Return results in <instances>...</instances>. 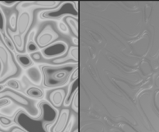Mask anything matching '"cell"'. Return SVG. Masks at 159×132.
I'll return each instance as SVG.
<instances>
[{
	"label": "cell",
	"instance_id": "cell-1",
	"mask_svg": "<svg viewBox=\"0 0 159 132\" xmlns=\"http://www.w3.org/2000/svg\"><path fill=\"white\" fill-rule=\"evenodd\" d=\"M38 106L40 110L39 117H32L25 111L20 110L14 116V123L26 132H48L46 126L55 122L59 111L49 101H40Z\"/></svg>",
	"mask_w": 159,
	"mask_h": 132
},
{
	"label": "cell",
	"instance_id": "cell-2",
	"mask_svg": "<svg viewBox=\"0 0 159 132\" xmlns=\"http://www.w3.org/2000/svg\"><path fill=\"white\" fill-rule=\"evenodd\" d=\"M43 74V86L47 89H58L68 85L71 73L79 68V64L39 65Z\"/></svg>",
	"mask_w": 159,
	"mask_h": 132
},
{
	"label": "cell",
	"instance_id": "cell-3",
	"mask_svg": "<svg viewBox=\"0 0 159 132\" xmlns=\"http://www.w3.org/2000/svg\"><path fill=\"white\" fill-rule=\"evenodd\" d=\"M3 99H10L11 102H14L19 110H23L32 117L37 118L40 116V110L37 101L28 97L20 92L12 90L6 86L4 87L0 91V100Z\"/></svg>",
	"mask_w": 159,
	"mask_h": 132
},
{
	"label": "cell",
	"instance_id": "cell-4",
	"mask_svg": "<svg viewBox=\"0 0 159 132\" xmlns=\"http://www.w3.org/2000/svg\"><path fill=\"white\" fill-rule=\"evenodd\" d=\"M20 68L12 57V53L0 43V85H4L9 79L20 75Z\"/></svg>",
	"mask_w": 159,
	"mask_h": 132
},
{
	"label": "cell",
	"instance_id": "cell-5",
	"mask_svg": "<svg viewBox=\"0 0 159 132\" xmlns=\"http://www.w3.org/2000/svg\"><path fill=\"white\" fill-rule=\"evenodd\" d=\"M78 5H79L78 2H63L54 9L43 10L39 12L38 19L41 21H46V20L60 21L64 17L67 16L79 18Z\"/></svg>",
	"mask_w": 159,
	"mask_h": 132
},
{
	"label": "cell",
	"instance_id": "cell-6",
	"mask_svg": "<svg viewBox=\"0 0 159 132\" xmlns=\"http://www.w3.org/2000/svg\"><path fill=\"white\" fill-rule=\"evenodd\" d=\"M75 124V116L70 117V110L62 109L55 122L46 126L48 132H71Z\"/></svg>",
	"mask_w": 159,
	"mask_h": 132
},
{
	"label": "cell",
	"instance_id": "cell-7",
	"mask_svg": "<svg viewBox=\"0 0 159 132\" xmlns=\"http://www.w3.org/2000/svg\"><path fill=\"white\" fill-rule=\"evenodd\" d=\"M68 51V45L65 41H56L40 50L43 58L53 59L65 56Z\"/></svg>",
	"mask_w": 159,
	"mask_h": 132
},
{
	"label": "cell",
	"instance_id": "cell-8",
	"mask_svg": "<svg viewBox=\"0 0 159 132\" xmlns=\"http://www.w3.org/2000/svg\"><path fill=\"white\" fill-rule=\"evenodd\" d=\"M61 4V2L55 1H26L20 2L16 6V9L20 12L24 10H29L31 8L43 9L44 10L52 9L57 7Z\"/></svg>",
	"mask_w": 159,
	"mask_h": 132
},
{
	"label": "cell",
	"instance_id": "cell-9",
	"mask_svg": "<svg viewBox=\"0 0 159 132\" xmlns=\"http://www.w3.org/2000/svg\"><path fill=\"white\" fill-rule=\"evenodd\" d=\"M57 38H58V35L57 33L51 26H48L43 28L41 32L36 37V43L38 45L39 48L43 49L51 43H54V40Z\"/></svg>",
	"mask_w": 159,
	"mask_h": 132
},
{
	"label": "cell",
	"instance_id": "cell-10",
	"mask_svg": "<svg viewBox=\"0 0 159 132\" xmlns=\"http://www.w3.org/2000/svg\"><path fill=\"white\" fill-rule=\"evenodd\" d=\"M33 21V14L31 11L24 10L20 12L17 19V31L21 36L24 35L29 30Z\"/></svg>",
	"mask_w": 159,
	"mask_h": 132
},
{
	"label": "cell",
	"instance_id": "cell-11",
	"mask_svg": "<svg viewBox=\"0 0 159 132\" xmlns=\"http://www.w3.org/2000/svg\"><path fill=\"white\" fill-rule=\"evenodd\" d=\"M25 76L32 84L35 85H40L43 83V74L37 65H32L30 68H25Z\"/></svg>",
	"mask_w": 159,
	"mask_h": 132
},
{
	"label": "cell",
	"instance_id": "cell-12",
	"mask_svg": "<svg viewBox=\"0 0 159 132\" xmlns=\"http://www.w3.org/2000/svg\"><path fill=\"white\" fill-rule=\"evenodd\" d=\"M66 89L65 88L55 89L54 91L50 93L49 100L50 102L54 106L55 108L61 107L64 103L65 96H66Z\"/></svg>",
	"mask_w": 159,
	"mask_h": 132
},
{
	"label": "cell",
	"instance_id": "cell-13",
	"mask_svg": "<svg viewBox=\"0 0 159 132\" xmlns=\"http://www.w3.org/2000/svg\"><path fill=\"white\" fill-rule=\"evenodd\" d=\"M77 91H79V79L68 82V89H67L66 96H65L63 106L68 107V106L71 105L73 97L75 96Z\"/></svg>",
	"mask_w": 159,
	"mask_h": 132
},
{
	"label": "cell",
	"instance_id": "cell-14",
	"mask_svg": "<svg viewBox=\"0 0 159 132\" xmlns=\"http://www.w3.org/2000/svg\"><path fill=\"white\" fill-rule=\"evenodd\" d=\"M6 30H7L6 31V34L12 39L14 46H15V48L17 52H18V54H23L25 46L23 36H21L19 34H14V33H12L9 30V28H6Z\"/></svg>",
	"mask_w": 159,
	"mask_h": 132
},
{
	"label": "cell",
	"instance_id": "cell-15",
	"mask_svg": "<svg viewBox=\"0 0 159 132\" xmlns=\"http://www.w3.org/2000/svg\"><path fill=\"white\" fill-rule=\"evenodd\" d=\"M26 95L31 99L38 100V99H43L44 98L45 93L44 91L39 87L30 86L29 88L26 89Z\"/></svg>",
	"mask_w": 159,
	"mask_h": 132
},
{
	"label": "cell",
	"instance_id": "cell-16",
	"mask_svg": "<svg viewBox=\"0 0 159 132\" xmlns=\"http://www.w3.org/2000/svg\"><path fill=\"white\" fill-rule=\"evenodd\" d=\"M15 58L16 61L24 68H30L34 64L30 56L28 54H17L15 55Z\"/></svg>",
	"mask_w": 159,
	"mask_h": 132
},
{
	"label": "cell",
	"instance_id": "cell-17",
	"mask_svg": "<svg viewBox=\"0 0 159 132\" xmlns=\"http://www.w3.org/2000/svg\"><path fill=\"white\" fill-rule=\"evenodd\" d=\"M65 22L70 30L75 37H79V18L73 16L65 17Z\"/></svg>",
	"mask_w": 159,
	"mask_h": 132
},
{
	"label": "cell",
	"instance_id": "cell-18",
	"mask_svg": "<svg viewBox=\"0 0 159 132\" xmlns=\"http://www.w3.org/2000/svg\"><path fill=\"white\" fill-rule=\"evenodd\" d=\"M52 62L55 65H64V64H68V63H76L74 60H73L72 57L68 54V56H63V57H57V58L54 59L52 61Z\"/></svg>",
	"mask_w": 159,
	"mask_h": 132
},
{
	"label": "cell",
	"instance_id": "cell-19",
	"mask_svg": "<svg viewBox=\"0 0 159 132\" xmlns=\"http://www.w3.org/2000/svg\"><path fill=\"white\" fill-rule=\"evenodd\" d=\"M6 19L3 10L0 6V34L1 36L6 33Z\"/></svg>",
	"mask_w": 159,
	"mask_h": 132
},
{
	"label": "cell",
	"instance_id": "cell-20",
	"mask_svg": "<svg viewBox=\"0 0 159 132\" xmlns=\"http://www.w3.org/2000/svg\"><path fill=\"white\" fill-rule=\"evenodd\" d=\"M39 50H40V48H39L38 45L37 44L36 41L26 42V51L28 54H31L34 52H37Z\"/></svg>",
	"mask_w": 159,
	"mask_h": 132
},
{
	"label": "cell",
	"instance_id": "cell-21",
	"mask_svg": "<svg viewBox=\"0 0 159 132\" xmlns=\"http://www.w3.org/2000/svg\"><path fill=\"white\" fill-rule=\"evenodd\" d=\"M17 16L16 13H12L9 16V30L12 33H15L17 31Z\"/></svg>",
	"mask_w": 159,
	"mask_h": 132
},
{
	"label": "cell",
	"instance_id": "cell-22",
	"mask_svg": "<svg viewBox=\"0 0 159 132\" xmlns=\"http://www.w3.org/2000/svg\"><path fill=\"white\" fill-rule=\"evenodd\" d=\"M0 124L5 128H8V127H10L12 126L16 125V124L14 123V121H12L11 118L6 116H2V115H0Z\"/></svg>",
	"mask_w": 159,
	"mask_h": 132
},
{
	"label": "cell",
	"instance_id": "cell-23",
	"mask_svg": "<svg viewBox=\"0 0 159 132\" xmlns=\"http://www.w3.org/2000/svg\"><path fill=\"white\" fill-rule=\"evenodd\" d=\"M6 87L11 89L12 90H16L18 91L20 89V83L17 79H10L6 82Z\"/></svg>",
	"mask_w": 159,
	"mask_h": 132
},
{
	"label": "cell",
	"instance_id": "cell-24",
	"mask_svg": "<svg viewBox=\"0 0 159 132\" xmlns=\"http://www.w3.org/2000/svg\"><path fill=\"white\" fill-rule=\"evenodd\" d=\"M68 54L73 58V60L79 63V48L78 46H72L68 50Z\"/></svg>",
	"mask_w": 159,
	"mask_h": 132
},
{
	"label": "cell",
	"instance_id": "cell-25",
	"mask_svg": "<svg viewBox=\"0 0 159 132\" xmlns=\"http://www.w3.org/2000/svg\"><path fill=\"white\" fill-rule=\"evenodd\" d=\"M71 109L73 111L78 113L79 112V91L76 92L75 95L73 97L72 101H71Z\"/></svg>",
	"mask_w": 159,
	"mask_h": 132
},
{
	"label": "cell",
	"instance_id": "cell-26",
	"mask_svg": "<svg viewBox=\"0 0 159 132\" xmlns=\"http://www.w3.org/2000/svg\"><path fill=\"white\" fill-rule=\"evenodd\" d=\"M57 27H58V30L61 33L65 34H68L69 33V28H68V25H67L66 23H65L62 20H60L58 21V23H57Z\"/></svg>",
	"mask_w": 159,
	"mask_h": 132
},
{
	"label": "cell",
	"instance_id": "cell-27",
	"mask_svg": "<svg viewBox=\"0 0 159 132\" xmlns=\"http://www.w3.org/2000/svg\"><path fill=\"white\" fill-rule=\"evenodd\" d=\"M30 56L33 61H36V62H41L43 58V56H42V54L40 53V51H37V52L33 53V54H30Z\"/></svg>",
	"mask_w": 159,
	"mask_h": 132
},
{
	"label": "cell",
	"instance_id": "cell-28",
	"mask_svg": "<svg viewBox=\"0 0 159 132\" xmlns=\"http://www.w3.org/2000/svg\"><path fill=\"white\" fill-rule=\"evenodd\" d=\"M36 36H37V30L34 29L30 30L29 33V35H28L27 41L26 42L36 41Z\"/></svg>",
	"mask_w": 159,
	"mask_h": 132
},
{
	"label": "cell",
	"instance_id": "cell-29",
	"mask_svg": "<svg viewBox=\"0 0 159 132\" xmlns=\"http://www.w3.org/2000/svg\"><path fill=\"white\" fill-rule=\"evenodd\" d=\"M20 2H0V5L7 8H12L16 5H18Z\"/></svg>",
	"mask_w": 159,
	"mask_h": 132
},
{
	"label": "cell",
	"instance_id": "cell-30",
	"mask_svg": "<svg viewBox=\"0 0 159 132\" xmlns=\"http://www.w3.org/2000/svg\"><path fill=\"white\" fill-rule=\"evenodd\" d=\"M76 79H79V68H76L72 73H71V76H70V79H69V82L71 81H75Z\"/></svg>",
	"mask_w": 159,
	"mask_h": 132
},
{
	"label": "cell",
	"instance_id": "cell-31",
	"mask_svg": "<svg viewBox=\"0 0 159 132\" xmlns=\"http://www.w3.org/2000/svg\"><path fill=\"white\" fill-rule=\"evenodd\" d=\"M71 40H72V43H74L75 46H78V44H79V37H71Z\"/></svg>",
	"mask_w": 159,
	"mask_h": 132
},
{
	"label": "cell",
	"instance_id": "cell-32",
	"mask_svg": "<svg viewBox=\"0 0 159 132\" xmlns=\"http://www.w3.org/2000/svg\"><path fill=\"white\" fill-rule=\"evenodd\" d=\"M12 132H26V131H24L23 130H22L21 128H20V127L16 125V126H15V127H14Z\"/></svg>",
	"mask_w": 159,
	"mask_h": 132
},
{
	"label": "cell",
	"instance_id": "cell-33",
	"mask_svg": "<svg viewBox=\"0 0 159 132\" xmlns=\"http://www.w3.org/2000/svg\"><path fill=\"white\" fill-rule=\"evenodd\" d=\"M71 132H79V130H78V128H76V129H75V130H71Z\"/></svg>",
	"mask_w": 159,
	"mask_h": 132
}]
</instances>
